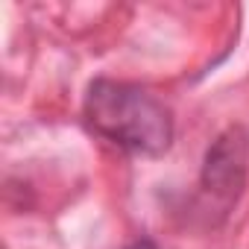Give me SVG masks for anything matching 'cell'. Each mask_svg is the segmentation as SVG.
Instances as JSON below:
<instances>
[{
  "instance_id": "1",
  "label": "cell",
  "mask_w": 249,
  "mask_h": 249,
  "mask_svg": "<svg viewBox=\"0 0 249 249\" xmlns=\"http://www.w3.org/2000/svg\"><path fill=\"white\" fill-rule=\"evenodd\" d=\"M85 129L135 159H161L176 138L173 108L147 85L97 76L82 97Z\"/></svg>"
},
{
  "instance_id": "2",
  "label": "cell",
  "mask_w": 249,
  "mask_h": 249,
  "mask_svg": "<svg viewBox=\"0 0 249 249\" xmlns=\"http://www.w3.org/2000/svg\"><path fill=\"white\" fill-rule=\"evenodd\" d=\"M249 182V132L240 123L226 126L205 150L196 179V217L205 229H217L237 208Z\"/></svg>"
},
{
  "instance_id": "3",
  "label": "cell",
  "mask_w": 249,
  "mask_h": 249,
  "mask_svg": "<svg viewBox=\"0 0 249 249\" xmlns=\"http://www.w3.org/2000/svg\"><path fill=\"white\" fill-rule=\"evenodd\" d=\"M123 249H161V246H159L153 237H135V240H129Z\"/></svg>"
}]
</instances>
